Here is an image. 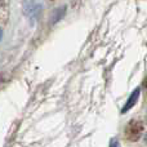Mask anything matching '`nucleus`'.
<instances>
[{
  "label": "nucleus",
  "mask_w": 147,
  "mask_h": 147,
  "mask_svg": "<svg viewBox=\"0 0 147 147\" xmlns=\"http://www.w3.org/2000/svg\"><path fill=\"white\" fill-rule=\"evenodd\" d=\"M140 94H141V89H140V88H137L132 94H130V97L128 98L127 103L124 105V107H123V112H127L128 110L132 109V107L134 106L136 103H137L138 98H140Z\"/></svg>",
  "instance_id": "obj_1"
},
{
  "label": "nucleus",
  "mask_w": 147,
  "mask_h": 147,
  "mask_svg": "<svg viewBox=\"0 0 147 147\" xmlns=\"http://www.w3.org/2000/svg\"><path fill=\"white\" fill-rule=\"evenodd\" d=\"M41 8L35 7V0H27L26 3V13L28 14L30 18H36L39 16V12H40Z\"/></svg>",
  "instance_id": "obj_2"
},
{
  "label": "nucleus",
  "mask_w": 147,
  "mask_h": 147,
  "mask_svg": "<svg viewBox=\"0 0 147 147\" xmlns=\"http://www.w3.org/2000/svg\"><path fill=\"white\" fill-rule=\"evenodd\" d=\"M110 147H120L119 142H117L116 140H111V142H110Z\"/></svg>",
  "instance_id": "obj_3"
},
{
  "label": "nucleus",
  "mask_w": 147,
  "mask_h": 147,
  "mask_svg": "<svg viewBox=\"0 0 147 147\" xmlns=\"http://www.w3.org/2000/svg\"><path fill=\"white\" fill-rule=\"evenodd\" d=\"M1 34H3V32H1V28H0V39H1Z\"/></svg>",
  "instance_id": "obj_4"
},
{
  "label": "nucleus",
  "mask_w": 147,
  "mask_h": 147,
  "mask_svg": "<svg viewBox=\"0 0 147 147\" xmlns=\"http://www.w3.org/2000/svg\"><path fill=\"white\" fill-rule=\"evenodd\" d=\"M146 142H147V137H146Z\"/></svg>",
  "instance_id": "obj_5"
}]
</instances>
